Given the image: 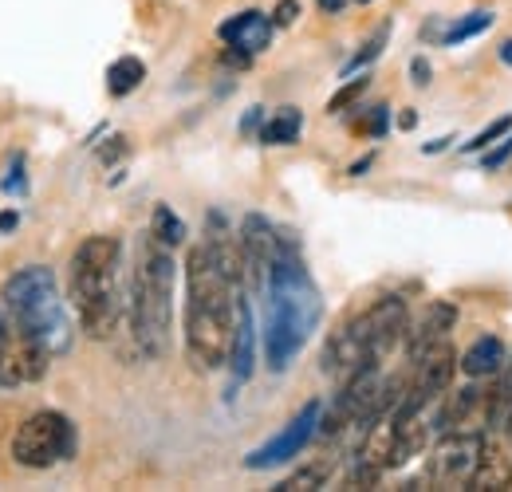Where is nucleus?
I'll return each instance as SVG.
<instances>
[{"label":"nucleus","mask_w":512,"mask_h":492,"mask_svg":"<svg viewBox=\"0 0 512 492\" xmlns=\"http://www.w3.org/2000/svg\"><path fill=\"white\" fill-rule=\"evenodd\" d=\"M296 16H300V4H296V0H280V4L272 8V24H276V28L296 24Z\"/></svg>","instance_id":"obj_25"},{"label":"nucleus","mask_w":512,"mask_h":492,"mask_svg":"<svg viewBox=\"0 0 512 492\" xmlns=\"http://www.w3.org/2000/svg\"><path fill=\"white\" fill-rule=\"evenodd\" d=\"M256 280L264 292V363L268 370L280 374L296 363V355L308 347V339L320 327V288H316L292 233L280 245V252L256 272Z\"/></svg>","instance_id":"obj_2"},{"label":"nucleus","mask_w":512,"mask_h":492,"mask_svg":"<svg viewBox=\"0 0 512 492\" xmlns=\"http://www.w3.org/2000/svg\"><path fill=\"white\" fill-rule=\"evenodd\" d=\"M229 367H233V382H249L256 367V327H253V308H249L245 288L237 292V331H233Z\"/></svg>","instance_id":"obj_12"},{"label":"nucleus","mask_w":512,"mask_h":492,"mask_svg":"<svg viewBox=\"0 0 512 492\" xmlns=\"http://www.w3.org/2000/svg\"><path fill=\"white\" fill-rule=\"evenodd\" d=\"M505 130H512V115L497 119V123H489L485 130H481V134H477V138H473V142H465L461 150H465V154H473V150H485V146H489V142H497V138H501Z\"/></svg>","instance_id":"obj_24"},{"label":"nucleus","mask_w":512,"mask_h":492,"mask_svg":"<svg viewBox=\"0 0 512 492\" xmlns=\"http://www.w3.org/2000/svg\"><path fill=\"white\" fill-rule=\"evenodd\" d=\"M359 4H371V0H359Z\"/></svg>","instance_id":"obj_34"},{"label":"nucleus","mask_w":512,"mask_h":492,"mask_svg":"<svg viewBox=\"0 0 512 492\" xmlns=\"http://www.w3.org/2000/svg\"><path fill=\"white\" fill-rule=\"evenodd\" d=\"M501 63H509V67H512V36L501 44Z\"/></svg>","instance_id":"obj_33"},{"label":"nucleus","mask_w":512,"mask_h":492,"mask_svg":"<svg viewBox=\"0 0 512 492\" xmlns=\"http://www.w3.org/2000/svg\"><path fill=\"white\" fill-rule=\"evenodd\" d=\"M485 28H493V12H469V16H461V20L446 24V28L438 32V40H442L446 48H457V44H465V40L481 36Z\"/></svg>","instance_id":"obj_19"},{"label":"nucleus","mask_w":512,"mask_h":492,"mask_svg":"<svg viewBox=\"0 0 512 492\" xmlns=\"http://www.w3.org/2000/svg\"><path fill=\"white\" fill-rule=\"evenodd\" d=\"M481 433H465V430H446L438 437L434 453H430V481L434 485H469L473 469H477V457H481Z\"/></svg>","instance_id":"obj_9"},{"label":"nucleus","mask_w":512,"mask_h":492,"mask_svg":"<svg viewBox=\"0 0 512 492\" xmlns=\"http://www.w3.org/2000/svg\"><path fill=\"white\" fill-rule=\"evenodd\" d=\"M453 323H457L453 304H446V300L430 304L426 319H422V327H418V331H410V359H414V355H422V351H430L434 343H446L449 331H453Z\"/></svg>","instance_id":"obj_15"},{"label":"nucleus","mask_w":512,"mask_h":492,"mask_svg":"<svg viewBox=\"0 0 512 492\" xmlns=\"http://www.w3.org/2000/svg\"><path fill=\"white\" fill-rule=\"evenodd\" d=\"M300 130H304V115L296 107H280V111H272L268 123L260 126V142L264 146H292L300 138Z\"/></svg>","instance_id":"obj_17"},{"label":"nucleus","mask_w":512,"mask_h":492,"mask_svg":"<svg viewBox=\"0 0 512 492\" xmlns=\"http://www.w3.org/2000/svg\"><path fill=\"white\" fill-rule=\"evenodd\" d=\"M406 335V304L398 296H383L379 304L343 323L323 347V374L351 378L355 370L379 367L386 351Z\"/></svg>","instance_id":"obj_6"},{"label":"nucleus","mask_w":512,"mask_h":492,"mask_svg":"<svg viewBox=\"0 0 512 492\" xmlns=\"http://www.w3.org/2000/svg\"><path fill=\"white\" fill-rule=\"evenodd\" d=\"M75 426L60 410H36L32 418L20 422V430L12 433V461L20 469H52L75 457Z\"/></svg>","instance_id":"obj_7"},{"label":"nucleus","mask_w":512,"mask_h":492,"mask_svg":"<svg viewBox=\"0 0 512 492\" xmlns=\"http://www.w3.org/2000/svg\"><path fill=\"white\" fill-rule=\"evenodd\" d=\"M119 268H123V241L95 233L71 252V272H67V292L79 315V327L91 339H107L119 323Z\"/></svg>","instance_id":"obj_4"},{"label":"nucleus","mask_w":512,"mask_h":492,"mask_svg":"<svg viewBox=\"0 0 512 492\" xmlns=\"http://www.w3.org/2000/svg\"><path fill=\"white\" fill-rule=\"evenodd\" d=\"M367 134H371V138L386 134V107H371V119H367Z\"/></svg>","instance_id":"obj_28"},{"label":"nucleus","mask_w":512,"mask_h":492,"mask_svg":"<svg viewBox=\"0 0 512 492\" xmlns=\"http://www.w3.org/2000/svg\"><path fill=\"white\" fill-rule=\"evenodd\" d=\"M272 16H264V12H237V16H229L221 28H217V36L233 48V52H241V56H256V52H264L268 48V40H272Z\"/></svg>","instance_id":"obj_11"},{"label":"nucleus","mask_w":512,"mask_h":492,"mask_svg":"<svg viewBox=\"0 0 512 492\" xmlns=\"http://www.w3.org/2000/svg\"><path fill=\"white\" fill-rule=\"evenodd\" d=\"M146 79V63L138 60V56H123V60H115L107 67V91L115 95V99H123L130 91H138V83Z\"/></svg>","instance_id":"obj_18"},{"label":"nucleus","mask_w":512,"mask_h":492,"mask_svg":"<svg viewBox=\"0 0 512 492\" xmlns=\"http://www.w3.org/2000/svg\"><path fill=\"white\" fill-rule=\"evenodd\" d=\"M430 75H434V67H430L426 56H418V60L410 63V79H414V87H426V83H430Z\"/></svg>","instance_id":"obj_26"},{"label":"nucleus","mask_w":512,"mask_h":492,"mask_svg":"<svg viewBox=\"0 0 512 492\" xmlns=\"http://www.w3.org/2000/svg\"><path fill=\"white\" fill-rule=\"evenodd\" d=\"M316 4H320L323 12H343V4H347V0H316Z\"/></svg>","instance_id":"obj_32"},{"label":"nucleus","mask_w":512,"mask_h":492,"mask_svg":"<svg viewBox=\"0 0 512 492\" xmlns=\"http://www.w3.org/2000/svg\"><path fill=\"white\" fill-rule=\"evenodd\" d=\"M509 485H512L509 453H505L493 437H485V441H481L477 469H473V477H469V489H509Z\"/></svg>","instance_id":"obj_14"},{"label":"nucleus","mask_w":512,"mask_h":492,"mask_svg":"<svg viewBox=\"0 0 512 492\" xmlns=\"http://www.w3.org/2000/svg\"><path fill=\"white\" fill-rule=\"evenodd\" d=\"M174 256L170 245L146 241L138 248L134 280H130V331L146 359H162L170 351L174 327Z\"/></svg>","instance_id":"obj_5"},{"label":"nucleus","mask_w":512,"mask_h":492,"mask_svg":"<svg viewBox=\"0 0 512 492\" xmlns=\"http://www.w3.org/2000/svg\"><path fill=\"white\" fill-rule=\"evenodd\" d=\"M320 414H323L320 402H308L272 441H264L260 449H253V453L245 457V469H272V465H284V461L300 457V453L308 449V441L320 437Z\"/></svg>","instance_id":"obj_8"},{"label":"nucleus","mask_w":512,"mask_h":492,"mask_svg":"<svg viewBox=\"0 0 512 492\" xmlns=\"http://www.w3.org/2000/svg\"><path fill=\"white\" fill-rule=\"evenodd\" d=\"M245 252L225 241L190 248L186 260V355L197 370L229 363L237 331V292L245 276Z\"/></svg>","instance_id":"obj_1"},{"label":"nucleus","mask_w":512,"mask_h":492,"mask_svg":"<svg viewBox=\"0 0 512 492\" xmlns=\"http://www.w3.org/2000/svg\"><path fill=\"white\" fill-rule=\"evenodd\" d=\"M505 367V343L497 335H481L465 355H461V370L469 378H497Z\"/></svg>","instance_id":"obj_16"},{"label":"nucleus","mask_w":512,"mask_h":492,"mask_svg":"<svg viewBox=\"0 0 512 492\" xmlns=\"http://www.w3.org/2000/svg\"><path fill=\"white\" fill-rule=\"evenodd\" d=\"M367 83H371V79L363 75V79H351L347 87H339V91L331 95V103H327V111H331V115H339V111H347V107H351V103H355V99H359V95L367 91Z\"/></svg>","instance_id":"obj_23"},{"label":"nucleus","mask_w":512,"mask_h":492,"mask_svg":"<svg viewBox=\"0 0 512 492\" xmlns=\"http://www.w3.org/2000/svg\"><path fill=\"white\" fill-rule=\"evenodd\" d=\"M386 36H390V28H379V32H375V36H371V40H367V44H363V52H359V56H355V60L347 63V67H343V71H347V75H351V71H359V67H367V63H375L379 60V56H383V44H386Z\"/></svg>","instance_id":"obj_22"},{"label":"nucleus","mask_w":512,"mask_h":492,"mask_svg":"<svg viewBox=\"0 0 512 492\" xmlns=\"http://www.w3.org/2000/svg\"><path fill=\"white\" fill-rule=\"evenodd\" d=\"M16 225H20L16 209H4V213H0V233H8V229H16Z\"/></svg>","instance_id":"obj_30"},{"label":"nucleus","mask_w":512,"mask_h":492,"mask_svg":"<svg viewBox=\"0 0 512 492\" xmlns=\"http://www.w3.org/2000/svg\"><path fill=\"white\" fill-rule=\"evenodd\" d=\"M150 237L170 248L182 245V241H186V221H182L170 205H158V209H154V221H150Z\"/></svg>","instance_id":"obj_20"},{"label":"nucleus","mask_w":512,"mask_h":492,"mask_svg":"<svg viewBox=\"0 0 512 492\" xmlns=\"http://www.w3.org/2000/svg\"><path fill=\"white\" fill-rule=\"evenodd\" d=\"M4 189H8V193H24V162H20V158H16V170H8Z\"/></svg>","instance_id":"obj_29"},{"label":"nucleus","mask_w":512,"mask_h":492,"mask_svg":"<svg viewBox=\"0 0 512 492\" xmlns=\"http://www.w3.org/2000/svg\"><path fill=\"white\" fill-rule=\"evenodd\" d=\"M0 300H4L12 327L20 331L28 359L36 367V378H40L48 363L71 347V319H67V308L60 300L56 272L48 264H28L4 280Z\"/></svg>","instance_id":"obj_3"},{"label":"nucleus","mask_w":512,"mask_h":492,"mask_svg":"<svg viewBox=\"0 0 512 492\" xmlns=\"http://www.w3.org/2000/svg\"><path fill=\"white\" fill-rule=\"evenodd\" d=\"M331 477V465L320 461V465H308V469H300V473H292L288 481H280L276 489L280 492H296V489H320L323 481Z\"/></svg>","instance_id":"obj_21"},{"label":"nucleus","mask_w":512,"mask_h":492,"mask_svg":"<svg viewBox=\"0 0 512 492\" xmlns=\"http://www.w3.org/2000/svg\"><path fill=\"white\" fill-rule=\"evenodd\" d=\"M414 363V382H410V390H418L426 402H434L442 390H449V382H453V370L461 367L457 363V351H453V343H434L430 351H422V355H414L410 359Z\"/></svg>","instance_id":"obj_10"},{"label":"nucleus","mask_w":512,"mask_h":492,"mask_svg":"<svg viewBox=\"0 0 512 492\" xmlns=\"http://www.w3.org/2000/svg\"><path fill=\"white\" fill-rule=\"evenodd\" d=\"M449 142H453V138H438V142H426V146H422V154H442Z\"/></svg>","instance_id":"obj_31"},{"label":"nucleus","mask_w":512,"mask_h":492,"mask_svg":"<svg viewBox=\"0 0 512 492\" xmlns=\"http://www.w3.org/2000/svg\"><path fill=\"white\" fill-rule=\"evenodd\" d=\"M509 154H512V134L501 142V146H497V150H489V154H485V170H497V166H501Z\"/></svg>","instance_id":"obj_27"},{"label":"nucleus","mask_w":512,"mask_h":492,"mask_svg":"<svg viewBox=\"0 0 512 492\" xmlns=\"http://www.w3.org/2000/svg\"><path fill=\"white\" fill-rule=\"evenodd\" d=\"M24 378H36V367H32L28 347H24L20 331L12 327V319L0 315V386H16Z\"/></svg>","instance_id":"obj_13"}]
</instances>
